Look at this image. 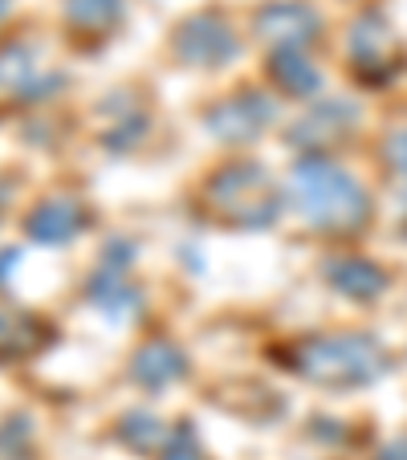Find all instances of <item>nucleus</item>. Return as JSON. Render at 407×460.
Here are the masks:
<instances>
[{
	"label": "nucleus",
	"instance_id": "6",
	"mask_svg": "<svg viewBox=\"0 0 407 460\" xmlns=\"http://www.w3.org/2000/svg\"><path fill=\"white\" fill-rule=\"evenodd\" d=\"M350 61H355L358 70L387 78V74H395L399 61H403V45H399L395 29L387 21L367 13V17H358L350 25Z\"/></svg>",
	"mask_w": 407,
	"mask_h": 460
},
{
	"label": "nucleus",
	"instance_id": "7",
	"mask_svg": "<svg viewBox=\"0 0 407 460\" xmlns=\"http://www.w3.org/2000/svg\"><path fill=\"white\" fill-rule=\"evenodd\" d=\"M90 225V212L74 196H49L25 217V233L37 244H70Z\"/></svg>",
	"mask_w": 407,
	"mask_h": 460
},
{
	"label": "nucleus",
	"instance_id": "11",
	"mask_svg": "<svg viewBox=\"0 0 407 460\" xmlns=\"http://www.w3.org/2000/svg\"><path fill=\"white\" fill-rule=\"evenodd\" d=\"M130 375H135V383H139V387L164 391V387H172L175 379H183V375H188V358H183V350L172 347V342L151 339L147 347L135 355Z\"/></svg>",
	"mask_w": 407,
	"mask_h": 460
},
{
	"label": "nucleus",
	"instance_id": "14",
	"mask_svg": "<svg viewBox=\"0 0 407 460\" xmlns=\"http://www.w3.org/2000/svg\"><path fill=\"white\" fill-rule=\"evenodd\" d=\"M167 432H172V428H167L159 416H151V411H130V416H122V424H119V440L127 444L130 452H139V456H159Z\"/></svg>",
	"mask_w": 407,
	"mask_h": 460
},
{
	"label": "nucleus",
	"instance_id": "16",
	"mask_svg": "<svg viewBox=\"0 0 407 460\" xmlns=\"http://www.w3.org/2000/svg\"><path fill=\"white\" fill-rule=\"evenodd\" d=\"M155 460H204V448H199V436L191 432V424H175Z\"/></svg>",
	"mask_w": 407,
	"mask_h": 460
},
{
	"label": "nucleus",
	"instance_id": "3",
	"mask_svg": "<svg viewBox=\"0 0 407 460\" xmlns=\"http://www.w3.org/2000/svg\"><path fill=\"white\" fill-rule=\"evenodd\" d=\"M208 212L233 228H269L281 217V191L273 175L252 159L225 164L217 175H208L204 188Z\"/></svg>",
	"mask_w": 407,
	"mask_h": 460
},
{
	"label": "nucleus",
	"instance_id": "15",
	"mask_svg": "<svg viewBox=\"0 0 407 460\" xmlns=\"http://www.w3.org/2000/svg\"><path fill=\"white\" fill-rule=\"evenodd\" d=\"M66 17L82 33H111L122 17V0H66Z\"/></svg>",
	"mask_w": 407,
	"mask_h": 460
},
{
	"label": "nucleus",
	"instance_id": "20",
	"mask_svg": "<svg viewBox=\"0 0 407 460\" xmlns=\"http://www.w3.org/2000/svg\"><path fill=\"white\" fill-rule=\"evenodd\" d=\"M4 13H9V0H0V17H4Z\"/></svg>",
	"mask_w": 407,
	"mask_h": 460
},
{
	"label": "nucleus",
	"instance_id": "18",
	"mask_svg": "<svg viewBox=\"0 0 407 460\" xmlns=\"http://www.w3.org/2000/svg\"><path fill=\"white\" fill-rule=\"evenodd\" d=\"M375 460H407V436H395V440H387Z\"/></svg>",
	"mask_w": 407,
	"mask_h": 460
},
{
	"label": "nucleus",
	"instance_id": "13",
	"mask_svg": "<svg viewBox=\"0 0 407 460\" xmlns=\"http://www.w3.org/2000/svg\"><path fill=\"white\" fill-rule=\"evenodd\" d=\"M347 127H355V111H350V106L310 102L305 119L294 127V143H302V147H322V143H330L334 135H342Z\"/></svg>",
	"mask_w": 407,
	"mask_h": 460
},
{
	"label": "nucleus",
	"instance_id": "4",
	"mask_svg": "<svg viewBox=\"0 0 407 460\" xmlns=\"http://www.w3.org/2000/svg\"><path fill=\"white\" fill-rule=\"evenodd\" d=\"M236 53V33L225 17H191L175 29V58L183 66H196V70H217L225 61H233Z\"/></svg>",
	"mask_w": 407,
	"mask_h": 460
},
{
	"label": "nucleus",
	"instance_id": "12",
	"mask_svg": "<svg viewBox=\"0 0 407 460\" xmlns=\"http://www.w3.org/2000/svg\"><path fill=\"white\" fill-rule=\"evenodd\" d=\"M269 78L286 98H314L322 90V74L305 49H278L269 61Z\"/></svg>",
	"mask_w": 407,
	"mask_h": 460
},
{
	"label": "nucleus",
	"instance_id": "5",
	"mask_svg": "<svg viewBox=\"0 0 407 460\" xmlns=\"http://www.w3.org/2000/svg\"><path fill=\"white\" fill-rule=\"evenodd\" d=\"M273 114H278V106L269 102L265 94H233V98H220L204 114V127L220 143H257L273 127Z\"/></svg>",
	"mask_w": 407,
	"mask_h": 460
},
{
	"label": "nucleus",
	"instance_id": "10",
	"mask_svg": "<svg viewBox=\"0 0 407 460\" xmlns=\"http://www.w3.org/2000/svg\"><path fill=\"white\" fill-rule=\"evenodd\" d=\"M257 33L273 45V53L305 49L314 41V33H318V17L310 9H302V4H269L257 17Z\"/></svg>",
	"mask_w": 407,
	"mask_h": 460
},
{
	"label": "nucleus",
	"instance_id": "8",
	"mask_svg": "<svg viewBox=\"0 0 407 460\" xmlns=\"http://www.w3.org/2000/svg\"><path fill=\"white\" fill-rule=\"evenodd\" d=\"M0 86L21 98H45L61 86V78L33 58L29 45H4L0 49Z\"/></svg>",
	"mask_w": 407,
	"mask_h": 460
},
{
	"label": "nucleus",
	"instance_id": "21",
	"mask_svg": "<svg viewBox=\"0 0 407 460\" xmlns=\"http://www.w3.org/2000/svg\"><path fill=\"white\" fill-rule=\"evenodd\" d=\"M0 212H4V183H0Z\"/></svg>",
	"mask_w": 407,
	"mask_h": 460
},
{
	"label": "nucleus",
	"instance_id": "9",
	"mask_svg": "<svg viewBox=\"0 0 407 460\" xmlns=\"http://www.w3.org/2000/svg\"><path fill=\"white\" fill-rule=\"evenodd\" d=\"M326 281L330 289H338L342 297H350V302H379L383 294H387L391 278L383 265H375V261H363V257H334L326 261Z\"/></svg>",
	"mask_w": 407,
	"mask_h": 460
},
{
	"label": "nucleus",
	"instance_id": "17",
	"mask_svg": "<svg viewBox=\"0 0 407 460\" xmlns=\"http://www.w3.org/2000/svg\"><path fill=\"white\" fill-rule=\"evenodd\" d=\"M383 159H387V167L395 172V180L407 183V130H395V135L383 143Z\"/></svg>",
	"mask_w": 407,
	"mask_h": 460
},
{
	"label": "nucleus",
	"instance_id": "19",
	"mask_svg": "<svg viewBox=\"0 0 407 460\" xmlns=\"http://www.w3.org/2000/svg\"><path fill=\"white\" fill-rule=\"evenodd\" d=\"M9 339H13V322L4 318V314H0V347H4Z\"/></svg>",
	"mask_w": 407,
	"mask_h": 460
},
{
	"label": "nucleus",
	"instance_id": "2",
	"mask_svg": "<svg viewBox=\"0 0 407 460\" xmlns=\"http://www.w3.org/2000/svg\"><path fill=\"white\" fill-rule=\"evenodd\" d=\"M391 367V355L375 334L363 331H334V334H310L294 350V371L305 383L326 391H355L367 383L383 379Z\"/></svg>",
	"mask_w": 407,
	"mask_h": 460
},
{
	"label": "nucleus",
	"instance_id": "1",
	"mask_svg": "<svg viewBox=\"0 0 407 460\" xmlns=\"http://www.w3.org/2000/svg\"><path fill=\"white\" fill-rule=\"evenodd\" d=\"M289 200L305 225L322 233H355L371 220V196L347 172L322 155H305L289 175Z\"/></svg>",
	"mask_w": 407,
	"mask_h": 460
}]
</instances>
